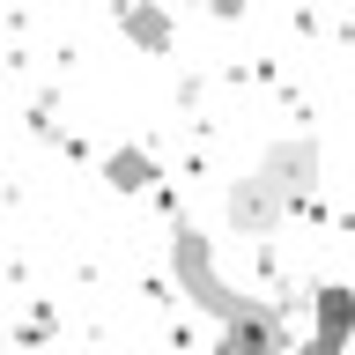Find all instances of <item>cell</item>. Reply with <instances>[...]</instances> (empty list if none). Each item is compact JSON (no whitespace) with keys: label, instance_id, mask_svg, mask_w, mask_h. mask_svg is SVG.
<instances>
[{"label":"cell","instance_id":"6da1fadb","mask_svg":"<svg viewBox=\"0 0 355 355\" xmlns=\"http://www.w3.org/2000/svg\"><path fill=\"white\" fill-rule=\"evenodd\" d=\"M171 282H178V296L193 311H207L222 326V355H274V348L296 340L288 311H274V304H259V296H244V288L222 282L215 237H207L200 222H178L171 230Z\"/></svg>","mask_w":355,"mask_h":355},{"label":"cell","instance_id":"7a4b0ae2","mask_svg":"<svg viewBox=\"0 0 355 355\" xmlns=\"http://www.w3.org/2000/svg\"><path fill=\"white\" fill-rule=\"evenodd\" d=\"M318 133H282V141H266L259 163L222 193V222H230V237H274L311 193H318Z\"/></svg>","mask_w":355,"mask_h":355},{"label":"cell","instance_id":"3957f363","mask_svg":"<svg viewBox=\"0 0 355 355\" xmlns=\"http://www.w3.org/2000/svg\"><path fill=\"white\" fill-rule=\"evenodd\" d=\"M318 355H333V348H348L355 340V288L348 282H318L311 288V333H304Z\"/></svg>","mask_w":355,"mask_h":355},{"label":"cell","instance_id":"277c9868","mask_svg":"<svg viewBox=\"0 0 355 355\" xmlns=\"http://www.w3.org/2000/svg\"><path fill=\"white\" fill-rule=\"evenodd\" d=\"M111 22H119V37L141 44L148 60L178 52V22H171V8H155V0H111Z\"/></svg>","mask_w":355,"mask_h":355},{"label":"cell","instance_id":"5b68a950","mask_svg":"<svg viewBox=\"0 0 355 355\" xmlns=\"http://www.w3.org/2000/svg\"><path fill=\"white\" fill-rule=\"evenodd\" d=\"M104 178H111V193H155V155L148 148H111L104 155Z\"/></svg>","mask_w":355,"mask_h":355}]
</instances>
